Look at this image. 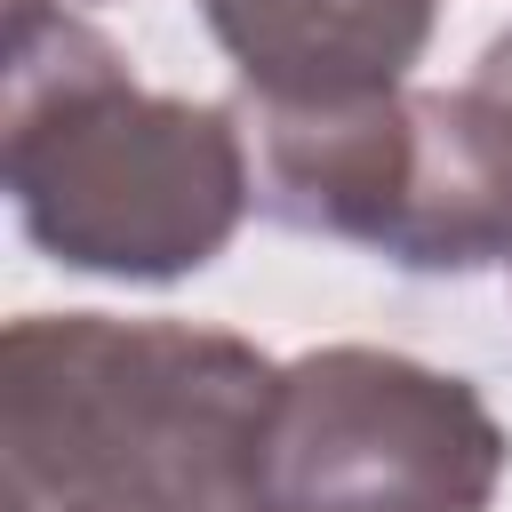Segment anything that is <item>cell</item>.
<instances>
[{"mask_svg": "<svg viewBox=\"0 0 512 512\" xmlns=\"http://www.w3.org/2000/svg\"><path fill=\"white\" fill-rule=\"evenodd\" d=\"M272 376L280 360L232 328L24 312L0 344L8 512H280Z\"/></svg>", "mask_w": 512, "mask_h": 512, "instance_id": "1", "label": "cell"}, {"mask_svg": "<svg viewBox=\"0 0 512 512\" xmlns=\"http://www.w3.org/2000/svg\"><path fill=\"white\" fill-rule=\"evenodd\" d=\"M0 168L40 256L104 280H184L256 200L240 104L136 88L128 56L64 8L8 24Z\"/></svg>", "mask_w": 512, "mask_h": 512, "instance_id": "2", "label": "cell"}, {"mask_svg": "<svg viewBox=\"0 0 512 512\" xmlns=\"http://www.w3.org/2000/svg\"><path fill=\"white\" fill-rule=\"evenodd\" d=\"M240 120L256 208L272 224L368 248L400 272L512 264V104L480 80L240 104Z\"/></svg>", "mask_w": 512, "mask_h": 512, "instance_id": "3", "label": "cell"}, {"mask_svg": "<svg viewBox=\"0 0 512 512\" xmlns=\"http://www.w3.org/2000/svg\"><path fill=\"white\" fill-rule=\"evenodd\" d=\"M512 440L472 376L376 344L280 360L264 400V488L280 512H488Z\"/></svg>", "mask_w": 512, "mask_h": 512, "instance_id": "4", "label": "cell"}, {"mask_svg": "<svg viewBox=\"0 0 512 512\" xmlns=\"http://www.w3.org/2000/svg\"><path fill=\"white\" fill-rule=\"evenodd\" d=\"M440 0H200L240 104H344L400 88Z\"/></svg>", "mask_w": 512, "mask_h": 512, "instance_id": "5", "label": "cell"}, {"mask_svg": "<svg viewBox=\"0 0 512 512\" xmlns=\"http://www.w3.org/2000/svg\"><path fill=\"white\" fill-rule=\"evenodd\" d=\"M472 80H480L488 96H504V104H512V24H504L488 48H480V72H472Z\"/></svg>", "mask_w": 512, "mask_h": 512, "instance_id": "6", "label": "cell"}, {"mask_svg": "<svg viewBox=\"0 0 512 512\" xmlns=\"http://www.w3.org/2000/svg\"><path fill=\"white\" fill-rule=\"evenodd\" d=\"M40 8H56V0H8V24H16V16H40Z\"/></svg>", "mask_w": 512, "mask_h": 512, "instance_id": "7", "label": "cell"}]
</instances>
